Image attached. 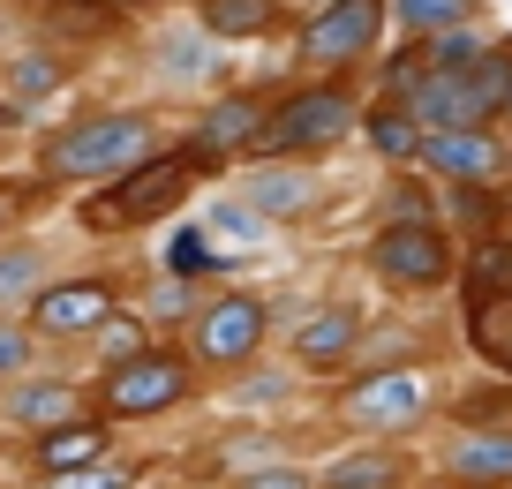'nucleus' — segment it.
<instances>
[{"instance_id": "obj_30", "label": "nucleus", "mask_w": 512, "mask_h": 489, "mask_svg": "<svg viewBox=\"0 0 512 489\" xmlns=\"http://www.w3.org/2000/svg\"><path fill=\"white\" fill-rule=\"evenodd\" d=\"M241 489H309V474H294V467H264V474H249Z\"/></svg>"}, {"instance_id": "obj_33", "label": "nucleus", "mask_w": 512, "mask_h": 489, "mask_svg": "<svg viewBox=\"0 0 512 489\" xmlns=\"http://www.w3.org/2000/svg\"><path fill=\"white\" fill-rule=\"evenodd\" d=\"M8 219H16V189H0V226H8Z\"/></svg>"}, {"instance_id": "obj_36", "label": "nucleus", "mask_w": 512, "mask_h": 489, "mask_svg": "<svg viewBox=\"0 0 512 489\" xmlns=\"http://www.w3.org/2000/svg\"><path fill=\"white\" fill-rule=\"evenodd\" d=\"M505 113H512V98H505Z\"/></svg>"}, {"instance_id": "obj_29", "label": "nucleus", "mask_w": 512, "mask_h": 489, "mask_svg": "<svg viewBox=\"0 0 512 489\" xmlns=\"http://www.w3.org/2000/svg\"><path fill=\"white\" fill-rule=\"evenodd\" d=\"M53 489H128V467H76V474H53Z\"/></svg>"}, {"instance_id": "obj_9", "label": "nucleus", "mask_w": 512, "mask_h": 489, "mask_svg": "<svg viewBox=\"0 0 512 489\" xmlns=\"http://www.w3.org/2000/svg\"><path fill=\"white\" fill-rule=\"evenodd\" d=\"M256 128H264V106H256L249 91H226L219 106H211L204 121H196V136L181 143V151H189L196 166L211 174V166H226L234 151H249V143H256Z\"/></svg>"}, {"instance_id": "obj_26", "label": "nucleus", "mask_w": 512, "mask_h": 489, "mask_svg": "<svg viewBox=\"0 0 512 489\" xmlns=\"http://www.w3.org/2000/svg\"><path fill=\"white\" fill-rule=\"evenodd\" d=\"M16 422H53V429H61L68 422V392H61V384H23V392H16Z\"/></svg>"}, {"instance_id": "obj_7", "label": "nucleus", "mask_w": 512, "mask_h": 489, "mask_svg": "<svg viewBox=\"0 0 512 489\" xmlns=\"http://www.w3.org/2000/svg\"><path fill=\"white\" fill-rule=\"evenodd\" d=\"M181 392H189L181 354H128L106 377V414H159V407H174Z\"/></svg>"}, {"instance_id": "obj_32", "label": "nucleus", "mask_w": 512, "mask_h": 489, "mask_svg": "<svg viewBox=\"0 0 512 489\" xmlns=\"http://www.w3.org/2000/svg\"><path fill=\"white\" fill-rule=\"evenodd\" d=\"M106 324H113V339H106V347L121 354V362H128V354H144V332H136L128 316H106Z\"/></svg>"}, {"instance_id": "obj_35", "label": "nucleus", "mask_w": 512, "mask_h": 489, "mask_svg": "<svg viewBox=\"0 0 512 489\" xmlns=\"http://www.w3.org/2000/svg\"><path fill=\"white\" fill-rule=\"evenodd\" d=\"M16 113H23V106H0V128H8V121H16Z\"/></svg>"}, {"instance_id": "obj_31", "label": "nucleus", "mask_w": 512, "mask_h": 489, "mask_svg": "<svg viewBox=\"0 0 512 489\" xmlns=\"http://www.w3.org/2000/svg\"><path fill=\"white\" fill-rule=\"evenodd\" d=\"M23 362H31V339H23V332H0V377H16Z\"/></svg>"}, {"instance_id": "obj_20", "label": "nucleus", "mask_w": 512, "mask_h": 489, "mask_svg": "<svg viewBox=\"0 0 512 489\" xmlns=\"http://www.w3.org/2000/svg\"><path fill=\"white\" fill-rule=\"evenodd\" d=\"M159 68H174L181 83H204V76H219V53H211L204 31H174V38H159Z\"/></svg>"}, {"instance_id": "obj_22", "label": "nucleus", "mask_w": 512, "mask_h": 489, "mask_svg": "<svg viewBox=\"0 0 512 489\" xmlns=\"http://www.w3.org/2000/svg\"><path fill=\"white\" fill-rule=\"evenodd\" d=\"M234 256H211V234L204 226H181L174 241H166V271L174 279H204V271H226Z\"/></svg>"}, {"instance_id": "obj_24", "label": "nucleus", "mask_w": 512, "mask_h": 489, "mask_svg": "<svg viewBox=\"0 0 512 489\" xmlns=\"http://www.w3.org/2000/svg\"><path fill=\"white\" fill-rule=\"evenodd\" d=\"M475 347L490 354L497 369H512V301H482L475 309Z\"/></svg>"}, {"instance_id": "obj_2", "label": "nucleus", "mask_w": 512, "mask_h": 489, "mask_svg": "<svg viewBox=\"0 0 512 489\" xmlns=\"http://www.w3.org/2000/svg\"><path fill=\"white\" fill-rule=\"evenodd\" d=\"M196 166L189 151H159V158H136L128 174H113V189L106 196H91L83 204V226L91 234H121V226H144V219H159V211H174L181 196L196 189Z\"/></svg>"}, {"instance_id": "obj_18", "label": "nucleus", "mask_w": 512, "mask_h": 489, "mask_svg": "<svg viewBox=\"0 0 512 489\" xmlns=\"http://www.w3.org/2000/svg\"><path fill=\"white\" fill-rule=\"evenodd\" d=\"M369 143H377L384 158H415L422 151V121L400 106V98H384V106L369 113Z\"/></svg>"}, {"instance_id": "obj_11", "label": "nucleus", "mask_w": 512, "mask_h": 489, "mask_svg": "<svg viewBox=\"0 0 512 489\" xmlns=\"http://www.w3.org/2000/svg\"><path fill=\"white\" fill-rule=\"evenodd\" d=\"M31 316H38V332H53V339H68V332H98V324L113 316V294H106L98 279H68V286H46Z\"/></svg>"}, {"instance_id": "obj_8", "label": "nucleus", "mask_w": 512, "mask_h": 489, "mask_svg": "<svg viewBox=\"0 0 512 489\" xmlns=\"http://www.w3.org/2000/svg\"><path fill=\"white\" fill-rule=\"evenodd\" d=\"M339 407H347V422H362V429H407L422 407H430V392H422L415 369H377V377H362Z\"/></svg>"}, {"instance_id": "obj_14", "label": "nucleus", "mask_w": 512, "mask_h": 489, "mask_svg": "<svg viewBox=\"0 0 512 489\" xmlns=\"http://www.w3.org/2000/svg\"><path fill=\"white\" fill-rule=\"evenodd\" d=\"M354 339H362L354 309H317L302 332H294V354H302L309 369H332V362H347V354H354Z\"/></svg>"}, {"instance_id": "obj_17", "label": "nucleus", "mask_w": 512, "mask_h": 489, "mask_svg": "<svg viewBox=\"0 0 512 489\" xmlns=\"http://www.w3.org/2000/svg\"><path fill=\"white\" fill-rule=\"evenodd\" d=\"M384 16H400V31H415V38H437V31H460L475 16V0H392Z\"/></svg>"}, {"instance_id": "obj_10", "label": "nucleus", "mask_w": 512, "mask_h": 489, "mask_svg": "<svg viewBox=\"0 0 512 489\" xmlns=\"http://www.w3.org/2000/svg\"><path fill=\"white\" fill-rule=\"evenodd\" d=\"M415 158H430L437 174L467 181V189H475V181H490L497 166H505V151H497V136H482V128H430Z\"/></svg>"}, {"instance_id": "obj_16", "label": "nucleus", "mask_w": 512, "mask_h": 489, "mask_svg": "<svg viewBox=\"0 0 512 489\" xmlns=\"http://www.w3.org/2000/svg\"><path fill=\"white\" fill-rule=\"evenodd\" d=\"M452 474H460V482H512V437H505V429L460 437V452H452Z\"/></svg>"}, {"instance_id": "obj_25", "label": "nucleus", "mask_w": 512, "mask_h": 489, "mask_svg": "<svg viewBox=\"0 0 512 489\" xmlns=\"http://www.w3.org/2000/svg\"><path fill=\"white\" fill-rule=\"evenodd\" d=\"M482 53H490V46H482V38L460 23V31H437L430 46H422V61H430V68H475Z\"/></svg>"}, {"instance_id": "obj_27", "label": "nucleus", "mask_w": 512, "mask_h": 489, "mask_svg": "<svg viewBox=\"0 0 512 489\" xmlns=\"http://www.w3.org/2000/svg\"><path fill=\"white\" fill-rule=\"evenodd\" d=\"M204 234H211V241H256V234H264V219H256L249 204H219V211L204 219Z\"/></svg>"}, {"instance_id": "obj_5", "label": "nucleus", "mask_w": 512, "mask_h": 489, "mask_svg": "<svg viewBox=\"0 0 512 489\" xmlns=\"http://www.w3.org/2000/svg\"><path fill=\"white\" fill-rule=\"evenodd\" d=\"M369 264L392 286H445L452 279V241L437 234L430 219H392L377 241H369Z\"/></svg>"}, {"instance_id": "obj_4", "label": "nucleus", "mask_w": 512, "mask_h": 489, "mask_svg": "<svg viewBox=\"0 0 512 489\" xmlns=\"http://www.w3.org/2000/svg\"><path fill=\"white\" fill-rule=\"evenodd\" d=\"M384 31V0H324L302 23V68H347L377 46Z\"/></svg>"}, {"instance_id": "obj_3", "label": "nucleus", "mask_w": 512, "mask_h": 489, "mask_svg": "<svg viewBox=\"0 0 512 489\" xmlns=\"http://www.w3.org/2000/svg\"><path fill=\"white\" fill-rule=\"evenodd\" d=\"M339 136H354V98L317 83V91H294L279 106H264V128H256L249 151L256 158H309V151H332Z\"/></svg>"}, {"instance_id": "obj_34", "label": "nucleus", "mask_w": 512, "mask_h": 489, "mask_svg": "<svg viewBox=\"0 0 512 489\" xmlns=\"http://www.w3.org/2000/svg\"><path fill=\"white\" fill-rule=\"evenodd\" d=\"M98 8H106V16H121V8H144V0H98Z\"/></svg>"}, {"instance_id": "obj_21", "label": "nucleus", "mask_w": 512, "mask_h": 489, "mask_svg": "<svg viewBox=\"0 0 512 489\" xmlns=\"http://www.w3.org/2000/svg\"><path fill=\"white\" fill-rule=\"evenodd\" d=\"M497 294H512V241H482L475 249V264H467V301H497Z\"/></svg>"}, {"instance_id": "obj_19", "label": "nucleus", "mask_w": 512, "mask_h": 489, "mask_svg": "<svg viewBox=\"0 0 512 489\" xmlns=\"http://www.w3.org/2000/svg\"><path fill=\"white\" fill-rule=\"evenodd\" d=\"M400 459L392 452H354V459H339L332 474H324V489H400Z\"/></svg>"}, {"instance_id": "obj_15", "label": "nucleus", "mask_w": 512, "mask_h": 489, "mask_svg": "<svg viewBox=\"0 0 512 489\" xmlns=\"http://www.w3.org/2000/svg\"><path fill=\"white\" fill-rule=\"evenodd\" d=\"M106 459V429L98 422H61L38 437V467L46 474H76V467H98Z\"/></svg>"}, {"instance_id": "obj_23", "label": "nucleus", "mask_w": 512, "mask_h": 489, "mask_svg": "<svg viewBox=\"0 0 512 489\" xmlns=\"http://www.w3.org/2000/svg\"><path fill=\"white\" fill-rule=\"evenodd\" d=\"M8 91H16V106H38V98L61 91V61H46V53H23L16 68H8Z\"/></svg>"}, {"instance_id": "obj_6", "label": "nucleus", "mask_w": 512, "mask_h": 489, "mask_svg": "<svg viewBox=\"0 0 512 489\" xmlns=\"http://www.w3.org/2000/svg\"><path fill=\"white\" fill-rule=\"evenodd\" d=\"M189 339H196V362H211V369L249 362L256 339H264V301H249V294L211 301V309H196V332Z\"/></svg>"}, {"instance_id": "obj_12", "label": "nucleus", "mask_w": 512, "mask_h": 489, "mask_svg": "<svg viewBox=\"0 0 512 489\" xmlns=\"http://www.w3.org/2000/svg\"><path fill=\"white\" fill-rule=\"evenodd\" d=\"M241 196H249L256 219H302V211L317 204V181H309V166H294V158H264Z\"/></svg>"}, {"instance_id": "obj_13", "label": "nucleus", "mask_w": 512, "mask_h": 489, "mask_svg": "<svg viewBox=\"0 0 512 489\" xmlns=\"http://www.w3.org/2000/svg\"><path fill=\"white\" fill-rule=\"evenodd\" d=\"M279 16V0H196V31L211 38V46H226V38H264Z\"/></svg>"}, {"instance_id": "obj_28", "label": "nucleus", "mask_w": 512, "mask_h": 489, "mask_svg": "<svg viewBox=\"0 0 512 489\" xmlns=\"http://www.w3.org/2000/svg\"><path fill=\"white\" fill-rule=\"evenodd\" d=\"M38 286V249H8L0 256V301H16Z\"/></svg>"}, {"instance_id": "obj_1", "label": "nucleus", "mask_w": 512, "mask_h": 489, "mask_svg": "<svg viewBox=\"0 0 512 489\" xmlns=\"http://www.w3.org/2000/svg\"><path fill=\"white\" fill-rule=\"evenodd\" d=\"M136 158H151V121L144 113H91V121H68L61 136H46L38 166L53 181H113L128 174Z\"/></svg>"}]
</instances>
